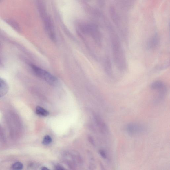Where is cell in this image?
I'll return each mask as SVG.
<instances>
[{"label":"cell","instance_id":"obj_2","mask_svg":"<svg viewBox=\"0 0 170 170\" xmlns=\"http://www.w3.org/2000/svg\"><path fill=\"white\" fill-rule=\"evenodd\" d=\"M31 67L36 76L52 85H55L58 83L57 79L46 70L36 66L31 65Z\"/></svg>","mask_w":170,"mask_h":170},{"label":"cell","instance_id":"obj_7","mask_svg":"<svg viewBox=\"0 0 170 170\" xmlns=\"http://www.w3.org/2000/svg\"><path fill=\"white\" fill-rule=\"evenodd\" d=\"M36 113L38 115L44 116H47L49 114L48 111L40 106H37L36 107Z\"/></svg>","mask_w":170,"mask_h":170},{"label":"cell","instance_id":"obj_6","mask_svg":"<svg viewBox=\"0 0 170 170\" xmlns=\"http://www.w3.org/2000/svg\"><path fill=\"white\" fill-rule=\"evenodd\" d=\"M159 39L157 36H155L152 38L148 43V47L149 49H154L156 48L159 44Z\"/></svg>","mask_w":170,"mask_h":170},{"label":"cell","instance_id":"obj_5","mask_svg":"<svg viewBox=\"0 0 170 170\" xmlns=\"http://www.w3.org/2000/svg\"><path fill=\"white\" fill-rule=\"evenodd\" d=\"M150 87L152 90L160 91L166 88L167 87L162 81H156L151 84Z\"/></svg>","mask_w":170,"mask_h":170},{"label":"cell","instance_id":"obj_12","mask_svg":"<svg viewBox=\"0 0 170 170\" xmlns=\"http://www.w3.org/2000/svg\"><path fill=\"white\" fill-rule=\"evenodd\" d=\"M42 170H49V169H47V168L46 167H43V168L42 169Z\"/></svg>","mask_w":170,"mask_h":170},{"label":"cell","instance_id":"obj_11","mask_svg":"<svg viewBox=\"0 0 170 170\" xmlns=\"http://www.w3.org/2000/svg\"><path fill=\"white\" fill-rule=\"evenodd\" d=\"M99 153L102 156V157L104 158V159H106V158H107L106 154L105 152V151H104L102 150H100Z\"/></svg>","mask_w":170,"mask_h":170},{"label":"cell","instance_id":"obj_1","mask_svg":"<svg viewBox=\"0 0 170 170\" xmlns=\"http://www.w3.org/2000/svg\"><path fill=\"white\" fill-rule=\"evenodd\" d=\"M112 45L115 63L118 68L124 70L126 68V63L120 43L119 42L118 40H114L112 42Z\"/></svg>","mask_w":170,"mask_h":170},{"label":"cell","instance_id":"obj_13","mask_svg":"<svg viewBox=\"0 0 170 170\" xmlns=\"http://www.w3.org/2000/svg\"><path fill=\"white\" fill-rule=\"evenodd\" d=\"M0 1H1V0H0Z\"/></svg>","mask_w":170,"mask_h":170},{"label":"cell","instance_id":"obj_3","mask_svg":"<svg viewBox=\"0 0 170 170\" xmlns=\"http://www.w3.org/2000/svg\"><path fill=\"white\" fill-rule=\"evenodd\" d=\"M127 132L131 135H135L141 133L143 130L142 127L139 125L135 123H130L126 127Z\"/></svg>","mask_w":170,"mask_h":170},{"label":"cell","instance_id":"obj_10","mask_svg":"<svg viewBox=\"0 0 170 170\" xmlns=\"http://www.w3.org/2000/svg\"><path fill=\"white\" fill-rule=\"evenodd\" d=\"M52 142V139L51 138L49 135H46L45 136L44 138L43 141V143L44 145H47L51 143Z\"/></svg>","mask_w":170,"mask_h":170},{"label":"cell","instance_id":"obj_9","mask_svg":"<svg viewBox=\"0 0 170 170\" xmlns=\"http://www.w3.org/2000/svg\"><path fill=\"white\" fill-rule=\"evenodd\" d=\"M23 168V164L20 162H17L13 164L12 168L14 170H19L22 169Z\"/></svg>","mask_w":170,"mask_h":170},{"label":"cell","instance_id":"obj_4","mask_svg":"<svg viewBox=\"0 0 170 170\" xmlns=\"http://www.w3.org/2000/svg\"><path fill=\"white\" fill-rule=\"evenodd\" d=\"M9 87L7 83L0 78V97L4 96L8 93Z\"/></svg>","mask_w":170,"mask_h":170},{"label":"cell","instance_id":"obj_8","mask_svg":"<svg viewBox=\"0 0 170 170\" xmlns=\"http://www.w3.org/2000/svg\"><path fill=\"white\" fill-rule=\"evenodd\" d=\"M106 69L107 70V72L108 74L109 75H111L112 74V68L111 65V62L109 59V58L108 56L107 59H106Z\"/></svg>","mask_w":170,"mask_h":170}]
</instances>
